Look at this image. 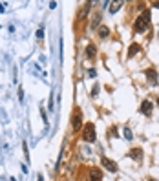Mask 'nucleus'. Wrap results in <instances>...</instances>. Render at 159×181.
Wrapping results in <instances>:
<instances>
[{
  "label": "nucleus",
  "mask_w": 159,
  "mask_h": 181,
  "mask_svg": "<svg viewBox=\"0 0 159 181\" xmlns=\"http://www.w3.org/2000/svg\"><path fill=\"white\" fill-rule=\"evenodd\" d=\"M99 35L104 38V37H108V35H110V29H108L106 26H101V27H99Z\"/></svg>",
  "instance_id": "9d476101"
},
{
  "label": "nucleus",
  "mask_w": 159,
  "mask_h": 181,
  "mask_svg": "<svg viewBox=\"0 0 159 181\" xmlns=\"http://www.w3.org/2000/svg\"><path fill=\"white\" fill-rule=\"evenodd\" d=\"M81 126H82V114H81V110H75L73 115H71V128L79 130Z\"/></svg>",
  "instance_id": "7ed1b4c3"
},
{
  "label": "nucleus",
  "mask_w": 159,
  "mask_h": 181,
  "mask_svg": "<svg viewBox=\"0 0 159 181\" xmlns=\"http://www.w3.org/2000/svg\"><path fill=\"white\" fill-rule=\"evenodd\" d=\"M157 104H159V99H157Z\"/></svg>",
  "instance_id": "6ab92c4d"
},
{
  "label": "nucleus",
  "mask_w": 159,
  "mask_h": 181,
  "mask_svg": "<svg viewBox=\"0 0 159 181\" xmlns=\"http://www.w3.org/2000/svg\"><path fill=\"white\" fill-rule=\"evenodd\" d=\"M154 5H156V7H159V2H156V4H154Z\"/></svg>",
  "instance_id": "f3484780"
},
{
  "label": "nucleus",
  "mask_w": 159,
  "mask_h": 181,
  "mask_svg": "<svg viewBox=\"0 0 159 181\" xmlns=\"http://www.w3.org/2000/svg\"><path fill=\"white\" fill-rule=\"evenodd\" d=\"M103 179V172L99 168H92L90 170V181H101Z\"/></svg>",
  "instance_id": "39448f33"
},
{
  "label": "nucleus",
  "mask_w": 159,
  "mask_h": 181,
  "mask_svg": "<svg viewBox=\"0 0 159 181\" xmlns=\"http://www.w3.org/2000/svg\"><path fill=\"white\" fill-rule=\"evenodd\" d=\"M125 137H126V139H134V136H132V130H130V128H125Z\"/></svg>",
  "instance_id": "ddd939ff"
},
{
  "label": "nucleus",
  "mask_w": 159,
  "mask_h": 181,
  "mask_svg": "<svg viewBox=\"0 0 159 181\" xmlns=\"http://www.w3.org/2000/svg\"><path fill=\"white\" fill-rule=\"evenodd\" d=\"M97 93H99V84H95V86H93V90H92V97H95Z\"/></svg>",
  "instance_id": "4468645a"
},
{
  "label": "nucleus",
  "mask_w": 159,
  "mask_h": 181,
  "mask_svg": "<svg viewBox=\"0 0 159 181\" xmlns=\"http://www.w3.org/2000/svg\"><path fill=\"white\" fill-rule=\"evenodd\" d=\"M146 77H148L154 84L157 82V71H156V70H146Z\"/></svg>",
  "instance_id": "1a4fd4ad"
},
{
  "label": "nucleus",
  "mask_w": 159,
  "mask_h": 181,
  "mask_svg": "<svg viewBox=\"0 0 159 181\" xmlns=\"http://www.w3.org/2000/svg\"><path fill=\"white\" fill-rule=\"evenodd\" d=\"M148 27H150V11H145V13H141V16L136 20L134 29H136L137 33H145Z\"/></svg>",
  "instance_id": "f257e3e1"
},
{
  "label": "nucleus",
  "mask_w": 159,
  "mask_h": 181,
  "mask_svg": "<svg viewBox=\"0 0 159 181\" xmlns=\"http://www.w3.org/2000/svg\"><path fill=\"white\" fill-rule=\"evenodd\" d=\"M82 139H84L86 143H93V141L97 139V134H95V126H93L92 123H88V125L84 126V130H82Z\"/></svg>",
  "instance_id": "f03ea898"
},
{
  "label": "nucleus",
  "mask_w": 159,
  "mask_h": 181,
  "mask_svg": "<svg viewBox=\"0 0 159 181\" xmlns=\"http://www.w3.org/2000/svg\"><path fill=\"white\" fill-rule=\"evenodd\" d=\"M132 159H136V161H141L143 159V150L141 148H134V150H130V154H128Z\"/></svg>",
  "instance_id": "0eeeda50"
},
{
  "label": "nucleus",
  "mask_w": 159,
  "mask_h": 181,
  "mask_svg": "<svg viewBox=\"0 0 159 181\" xmlns=\"http://www.w3.org/2000/svg\"><path fill=\"white\" fill-rule=\"evenodd\" d=\"M141 114H145V115H150V114H152V103H150V101H143V104H141Z\"/></svg>",
  "instance_id": "423d86ee"
},
{
  "label": "nucleus",
  "mask_w": 159,
  "mask_h": 181,
  "mask_svg": "<svg viewBox=\"0 0 159 181\" xmlns=\"http://www.w3.org/2000/svg\"><path fill=\"white\" fill-rule=\"evenodd\" d=\"M101 163H103V167H104V168H108L110 172H117V163H115L114 159H110V157L103 156V157H101Z\"/></svg>",
  "instance_id": "20e7f679"
},
{
  "label": "nucleus",
  "mask_w": 159,
  "mask_h": 181,
  "mask_svg": "<svg viewBox=\"0 0 159 181\" xmlns=\"http://www.w3.org/2000/svg\"><path fill=\"white\" fill-rule=\"evenodd\" d=\"M110 5H112V7H110V11H112V13H115V11H117V9L123 5V2H112Z\"/></svg>",
  "instance_id": "f8f14e48"
},
{
  "label": "nucleus",
  "mask_w": 159,
  "mask_h": 181,
  "mask_svg": "<svg viewBox=\"0 0 159 181\" xmlns=\"http://www.w3.org/2000/svg\"><path fill=\"white\" fill-rule=\"evenodd\" d=\"M148 181H156V179H152V178H150V179H148Z\"/></svg>",
  "instance_id": "a211bd4d"
},
{
  "label": "nucleus",
  "mask_w": 159,
  "mask_h": 181,
  "mask_svg": "<svg viewBox=\"0 0 159 181\" xmlns=\"http://www.w3.org/2000/svg\"><path fill=\"white\" fill-rule=\"evenodd\" d=\"M37 38H44V31H42V27L37 31Z\"/></svg>",
  "instance_id": "dca6fc26"
},
{
  "label": "nucleus",
  "mask_w": 159,
  "mask_h": 181,
  "mask_svg": "<svg viewBox=\"0 0 159 181\" xmlns=\"http://www.w3.org/2000/svg\"><path fill=\"white\" fill-rule=\"evenodd\" d=\"M99 18H101L99 15H97V16L93 18V22H92V26H93V27H97V26H99Z\"/></svg>",
  "instance_id": "2eb2a0df"
},
{
  "label": "nucleus",
  "mask_w": 159,
  "mask_h": 181,
  "mask_svg": "<svg viewBox=\"0 0 159 181\" xmlns=\"http://www.w3.org/2000/svg\"><path fill=\"white\" fill-rule=\"evenodd\" d=\"M86 55H88L90 59H92V57H95V46H93V44H90V46L86 48Z\"/></svg>",
  "instance_id": "9b49d317"
},
{
  "label": "nucleus",
  "mask_w": 159,
  "mask_h": 181,
  "mask_svg": "<svg viewBox=\"0 0 159 181\" xmlns=\"http://www.w3.org/2000/svg\"><path fill=\"white\" fill-rule=\"evenodd\" d=\"M139 51H141V46H139V44H132V46L128 48V57L132 59V57H136Z\"/></svg>",
  "instance_id": "6e6552de"
}]
</instances>
